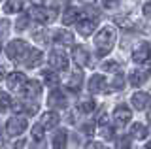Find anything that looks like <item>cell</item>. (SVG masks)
I'll list each match as a JSON object with an SVG mask.
<instances>
[{
	"label": "cell",
	"instance_id": "cell-17",
	"mask_svg": "<svg viewBox=\"0 0 151 149\" xmlns=\"http://www.w3.org/2000/svg\"><path fill=\"white\" fill-rule=\"evenodd\" d=\"M59 121H60V117H59V113L57 111H45L44 115H42V119H40V125H42V128H55L57 125H59Z\"/></svg>",
	"mask_w": 151,
	"mask_h": 149
},
{
	"label": "cell",
	"instance_id": "cell-45",
	"mask_svg": "<svg viewBox=\"0 0 151 149\" xmlns=\"http://www.w3.org/2000/svg\"><path fill=\"white\" fill-rule=\"evenodd\" d=\"M147 72L151 74V60H147Z\"/></svg>",
	"mask_w": 151,
	"mask_h": 149
},
{
	"label": "cell",
	"instance_id": "cell-12",
	"mask_svg": "<svg viewBox=\"0 0 151 149\" xmlns=\"http://www.w3.org/2000/svg\"><path fill=\"white\" fill-rule=\"evenodd\" d=\"M42 59H44V53H42L40 49H28V53L25 55V59H23V64L28 66V68H34L42 62Z\"/></svg>",
	"mask_w": 151,
	"mask_h": 149
},
{
	"label": "cell",
	"instance_id": "cell-41",
	"mask_svg": "<svg viewBox=\"0 0 151 149\" xmlns=\"http://www.w3.org/2000/svg\"><path fill=\"white\" fill-rule=\"evenodd\" d=\"M66 2H68V0H55V4H53V11L57 13V11H59V8H63Z\"/></svg>",
	"mask_w": 151,
	"mask_h": 149
},
{
	"label": "cell",
	"instance_id": "cell-1",
	"mask_svg": "<svg viewBox=\"0 0 151 149\" xmlns=\"http://www.w3.org/2000/svg\"><path fill=\"white\" fill-rule=\"evenodd\" d=\"M115 29L113 27H104L96 32L94 36V47H96V55L98 57H104L113 49V44H115Z\"/></svg>",
	"mask_w": 151,
	"mask_h": 149
},
{
	"label": "cell",
	"instance_id": "cell-9",
	"mask_svg": "<svg viewBox=\"0 0 151 149\" xmlns=\"http://www.w3.org/2000/svg\"><path fill=\"white\" fill-rule=\"evenodd\" d=\"M130 104L134 106V108L138 110V111H142V110H147L149 106H151V95L138 91V92H134V95H132Z\"/></svg>",
	"mask_w": 151,
	"mask_h": 149
},
{
	"label": "cell",
	"instance_id": "cell-24",
	"mask_svg": "<svg viewBox=\"0 0 151 149\" xmlns=\"http://www.w3.org/2000/svg\"><path fill=\"white\" fill-rule=\"evenodd\" d=\"M13 111H25L27 115H34L38 111V104H25V102H15L13 104Z\"/></svg>",
	"mask_w": 151,
	"mask_h": 149
},
{
	"label": "cell",
	"instance_id": "cell-42",
	"mask_svg": "<svg viewBox=\"0 0 151 149\" xmlns=\"http://www.w3.org/2000/svg\"><path fill=\"white\" fill-rule=\"evenodd\" d=\"M13 149H28V145H27V140H19L15 145H13Z\"/></svg>",
	"mask_w": 151,
	"mask_h": 149
},
{
	"label": "cell",
	"instance_id": "cell-3",
	"mask_svg": "<svg viewBox=\"0 0 151 149\" xmlns=\"http://www.w3.org/2000/svg\"><path fill=\"white\" fill-rule=\"evenodd\" d=\"M27 119L21 117V115H15V117H12L6 123V132L9 134V136H21L23 132L27 130Z\"/></svg>",
	"mask_w": 151,
	"mask_h": 149
},
{
	"label": "cell",
	"instance_id": "cell-2",
	"mask_svg": "<svg viewBox=\"0 0 151 149\" xmlns=\"http://www.w3.org/2000/svg\"><path fill=\"white\" fill-rule=\"evenodd\" d=\"M28 45H27V42H23V40H12L8 44V49H6V53H8V57L12 59V60H23L25 59V55L28 53Z\"/></svg>",
	"mask_w": 151,
	"mask_h": 149
},
{
	"label": "cell",
	"instance_id": "cell-30",
	"mask_svg": "<svg viewBox=\"0 0 151 149\" xmlns=\"http://www.w3.org/2000/svg\"><path fill=\"white\" fill-rule=\"evenodd\" d=\"M102 68L106 70V72H119V70H121V66H119L117 60H106V62L102 64Z\"/></svg>",
	"mask_w": 151,
	"mask_h": 149
},
{
	"label": "cell",
	"instance_id": "cell-31",
	"mask_svg": "<svg viewBox=\"0 0 151 149\" xmlns=\"http://www.w3.org/2000/svg\"><path fill=\"white\" fill-rule=\"evenodd\" d=\"M12 106V98L6 95V92H0V111H6Z\"/></svg>",
	"mask_w": 151,
	"mask_h": 149
},
{
	"label": "cell",
	"instance_id": "cell-28",
	"mask_svg": "<svg viewBox=\"0 0 151 149\" xmlns=\"http://www.w3.org/2000/svg\"><path fill=\"white\" fill-rule=\"evenodd\" d=\"M125 77L121 76V74H117L115 77L111 80V89H117V91H121V89H125Z\"/></svg>",
	"mask_w": 151,
	"mask_h": 149
},
{
	"label": "cell",
	"instance_id": "cell-22",
	"mask_svg": "<svg viewBox=\"0 0 151 149\" xmlns=\"http://www.w3.org/2000/svg\"><path fill=\"white\" fill-rule=\"evenodd\" d=\"M81 17V11L78 8H68L63 15V23L64 25H72V23H78V19Z\"/></svg>",
	"mask_w": 151,
	"mask_h": 149
},
{
	"label": "cell",
	"instance_id": "cell-16",
	"mask_svg": "<svg viewBox=\"0 0 151 149\" xmlns=\"http://www.w3.org/2000/svg\"><path fill=\"white\" fill-rule=\"evenodd\" d=\"M81 83H83V74H81V70L76 68L72 72V76H70V80L66 81V89L72 91V92H78L81 89Z\"/></svg>",
	"mask_w": 151,
	"mask_h": 149
},
{
	"label": "cell",
	"instance_id": "cell-38",
	"mask_svg": "<svg viewBox=\"0 0 151 149\" xmlns=\"http://www.w3.org/2000/svg\"><path fill=\"white\" fill-rule=\"evenodd\" d=\"M102 136H104V138H108V140H111V138H113V130L108 127V125L102 128Z\"/></svg>",
	"mask_w": 151,
	"mask_h": 149
},
{
	"label": "cell",
	"instance_id": "cell-43",
	"mask_svg": "<svg viewBox=\"0 0 151 149\" xmlns=\"http://www.w3.org/2000/svg\"><path fill=\"white\" fill-rule=\"evenodd\" d=\"M32 4H36V6H42V4H45V0H30Z\"/></svg>",
	"mask_w": 151,
	"mask_h": 149
},
{
	"label": "cell",
	"instance_id": "cell-46",
	"mask_svg": "<svg viewBox=\"0 0 151 149\" xmlns=\"http://www.w3.org/2000/svg\"><path fill=\"white\" fill-rule=\"evenodd\" d=\"M147 121H149V125H151V111L147 113Z\"/></svg>",
	"mask_w": 151,
	"mask_h": 149
},
{
	"label": "cell",
	"instance_id": "cell-47",
	"mask_svg": "<svg viewBox=\"0 0 151 149\" xmlns=\"http://www.w3.org/2000/svg\"><path fill=\"white\" fill-rule=\"evenodd\" d=\"M147 149H151V142H149V145H147Z\"/></svg>",
	"mask_w": 151,
	"mask_h": 149
},
{
	"label": "cell",
	"instance_id": "cell-20",
	"mask_svg": "<svg viewBox=\"0 0 151 149\" xmlns=\"http://www.w3.org/2000/svg\"><path fill=\"white\" fill-rule=\"evenodd\" d=\"M66 143H68V132L57 130L53 136V149H66Z\"/></svg>",
	"mask_w": 151,
	"mask_h": 149
},
{
	"label": "cell",
	"instance_id": "cell-44",
	"mask_svg": "<svg viewBox=\"0 0 151 149\" xmlns=\"http://www.w3.org/2000/svg\"><path fill=\"white\" fill-rule=\"evenodd\" d=\"M2 80H4V68L0 66V81H2Z\"/></svg>",
	"mask_w": 151,
	"mask_h": 149
},
{
	"label": "cell",
	"instance_id": "cell-25",
	"mask_svg": "<svg viewBox=\"0 0 151 149\" xmlns=\"http://www.w3.org/2000/svg\"><path fill=\"white\" fill-rule=\"evenodd\" d=\"M23 10V0H8L4 4V13H17Z\"/></svg>",
	"mask_w": 151,
	"mask_h": 149
},
{
	"label": "cell",
	"instance_id": "cell-32",
	"mask_svg": "<svg viewBox=\"0 0 151 149\" xmlns=\"http://www.w3.org/2000/svg\"><path fill=\"white\" fill-rule=\"evenodd\" d=\"M117 149H130V136H123L117 138Z\"/></svg>",
	"mask_w": 151,
	"mask_h": 149
},
{
	"label": "cell",
	"instance_id": "cell-5",
	"mask_svg": "<svg viewBox=\"0 0 151 149\" xmlns=\"http://www.w3.org/2000/svg\"><path fill=\"white\" fill-rule=\"evenodd\" d=\"M49 64L53 70H66L68 68V57L63 49H53L49 55Z\"/></svg>",
	"mask_w": 151,
	"mask_h": 149
},
{
	"label": "cell",
	"instance_id": "cell-15",
	"mask_svg": "<svg viewBox=\"0 0 151 149\" xmlns=\"http://www.w3.org/2000/svg\"><path fill=\"white\" fill-rule=\"evenodd\" d=\"M25 83H27V77H25V74H21V72H13V74L8 76V87L12 91H21Z\"/></svg>",
	"mask_w": 151,
	"mask_h": 149
},
{
	"label": "cell",
	"instance_id": "cell-35",
	"mask_svg": "<svg viewBox=\"0 0 151 149\" xmlns=\"http://www.w3.org/2000/svg\"><path fill=\"white\" fill-rule=\"evenodd\" d=\"M119 2L121 0H102V6L106 8V10H113V8L119 6Z\"/></svg>",
	"mask_w": 151,
	"mask_h": 149
},
{
	"label": "cell",
	"instance_id": "cell-39",
	"mask_svg": "<svg viewBox=\"0 0 151 149\" xmlns=\"http://www.w3.org/2000/svg\"><path fill=\"white\" fill-rule=\"evenodd\" d=\"M85 149H106V147H104L100 142H91V143L85 145Z\"/></svg>",
	"mask_w": 151,
	"mask_h": 149
},
{
	"label": "cell",
	"instance_id": "cell-21",
	"mask_svg": "<svg viewBox=\"0 0 151 149\" xmlns=\"http://www.w3.org/2000/svg\"><path fill=\"white\" fill-rule=\"evenodd\" d=\"M145 72H142V70H132V72L129 74V83L132 87H140L145 83Z\"/></svg>",
	"mask_w": 151,
	"mask_h": 149
},
{
	"label": "cell",
	"instance_id": "cell-11",
	"mask_svg": "<svg viewBox=\"0 0 151 149\" xmlns=\"http://www.w3.org/2000/svg\"><path fill=\"white\" fill-rule=\"evenodd\" d=\"M76 27H78V32L81 36H91L94 32V29H96V19H89V17H85V19L76 23Z\"/></svg>",
	"mask_w": 151,
	"mask_h": 149
},
{
	"label": "cell",
	"instance_id": "cell-33",
	"mask_svg": "<svg viewBox=\"0 0 151 149\" xmlns=\"http://www.w3.org/2000/svg\"><path fill=\"white\" fill-rule=\"evenodd\" d=\"M27 25H28V15H21V17H19V19H17V30H25L27 29Z\"/></svg>",
	"mask_w": 151,
	"mask_h": 149
},
{
	"label": "cell",
	"instance_id": "cell-7",
	"mask_svg": "<svg viewBox=\"0 0 151 149\" xmlns=\"http://www.w3.org/2000/svg\"><path fill=\"white\" fill-rule=\"evenodd\" d=\"M130 119H132V110H129V106L119 104L115 110H113V121H115V125L123 127V125L130 123Z\"/></svg>",
	"mask_w": 151,
	"mask_h": 149
},
{
	"label": "cell",
	"instance_id": "cell-23",
	"mask_svg": "<svg viewBox=\"0 0 151 149\" xmlns=\"http://www.w3.org/2000/svg\"><path fill=\"white\" fill-rule=\"evenodd\" d=\"M115 25H119L121 29H125V30H134V29H138L136 21H134V19H130V17H127V15H119V17H115Z\"/></svg>",
	"mask_w": 151,
	"mask_h": 149
},
{
	"label": "cell",
	"instance_id": "cell-18",
	"mask_svg": "<svg viewBox=\"0 0 151 149\" xmlns=\"http://www.w3.org/2000/svg\"><path fill=\"white\" fill-rule=\"evenodd\" d=\"M147 134H149V130L145 125H142V123H132L130 125V138H134V140H145L147 138Z\"/></svg>",
	"mask_w": 151,
	"mask_h": 149
},
{
	"label": "cell",
	"instance_id": "cell-34",
	"mask_svg": "<svg viewBox=\"0 0 151 149\" xmlns=\"http://www.w3.org/2000/svg\"><path fill=\"white\" fill-rule=\"evenodd\" d=\"M45 34H47L45 30H36V32H34V40L40 42V44H47V36H45Z\"/></svg>",
	"mask_w": 151,
	"mask_h": 149
},
{
	"label": "cell",
	"instance_id": "cell-4",
	"mask_svg": "<svg viewBox=\"0 0 151 149\" xmlns=\"http://www.w3.org/2000/svg\"><path fill=\"white\" fill-rule=\"evenodd\" d=\"M28 17H32L34 21L45 25V23L53 21L55 11L53 10H47V8H44V6H34V8H30V11H28Z\"/></svg>",
	"mask_w": 151,
	"mask_h": 149
},
{
	"label": "cell",
	"instance_id": "cell-37",
	"mask_svg": "<svg viewBox=\"0 0 151 149\" xmlns=\"http://www.w3.org/2000/svg\"><path fill=\"white\" fill-rule=\"evenodd\" d=\"M8 27H9V23L6 19H0V36H4L8 32Z\"/></svg>",
	"mask_w": 151,
	"mask_h": 149
},
{
	"label": "cell",
	"instance_id": "cell-10",
	"mask_svg": "<svg viewBox=\"0 0 151 149\" xmlns=\"http://www.w3.org/2000/svg\"><path fill=\"white\" fill-rule=\"evenodd\" d=\"M66 104H68L66 96L60 91H51V95L47 96V106L51 110H63V108H66Z\"/></svg>",
	"mask_w": 151,
	"mask_h": 149
},
{
	"label": "cell",
	"instance_id": "cell-26",
	"mask_svg": "<svg viewBox=\"0 0 151 149\" xmlns=\"http://www.w3.org/2000/svg\"><path fill=\"white\" fill-rule=\"evenodd\" d=\"M42 77H44V83L49 85V87L59 85V76H57L53 70H45V72H42Z\"/></svg>",
	"mask_w": 151,
	"mask_h": 149
},
{
	"label": "cell",
	"instance_id": "cell-19",
	"mask_svg": "<svg viewBox=\"0 0 151 149\" xmlns=\"http://www.w3.org/2000/svg\"><path fill=\"white\" fill-rule=\"evenodd\" d=\"M53 40L60 45H72L74 44V34H70L68 30H57L53 34Z\"/></svg>",
	"mask_w": 151,
	"mask_h": 149
},
{
	"label": "cell",
	"instance_id": "cell-48",
	"mask_svg": "<svg viewBox=\"0 0 151 149\" xmlns=\"http://www.w3.org/2000/svg\"><path fill=\"white\" fill-rule=\"evenodd\" d=\"M0 51H2V44H0Z\"/></svg>",
	"mask_w": 151,
	"mask_h": 149
},
{
	"label": "cell",
	"instance_id": "cell-14",
	"mask_svg": "<svg viewBox=\"0 0 151 149\" xmlns=\"http://www.w3.org/2000/svg\"><path fill=\"white\" fill-rule=\"evenodd\" d=\"M72 57L76 60V64L78 66H89V51L83 47V45H76L74 51H72Z\"/></svg>",
	"mask_w": 151,
	"mask_h": 149
},
{
	"label": "cell",
	"instance_id": "cell-6",
	"mask_svg": "<svg viewBox=\"0 0 151 149\" xmlns=\"http://www.w3.org/2000/svg\"><path fill=\"white\" fill-rule=\"evenodd\" d=\"M149 57H151V47H149V44H145V42L138 44L134 47V51H132V60H134V62H138V64L147 62Z\"/></svg>",
	"mask_w": 151,
	"mask_h": 149
},
{
	"label": "cell",
	"instance_id": "cell-27",
	"mask_svg": "<svg viewBox=\"0 0 151 149\" xmlns=\"http://www.w3.org/2000/svg\"><path fill=\"white\" fill-rule=\"evenodd\" d=\"M78 108H79V111H81V113H93L94 108H96V104H94L93 98H85V100L79 102Z\"/></svg>",
	"mask_w": 151,
	"mask_h": 149
},
{
	"label": "cell",
	"instance_id": "cell-13",
	"mask_svg": "<svg viewBox=\"0 0 151 149\" xmlns=\"http://www.w3.org/2000/svg\"><path fill=\"white\" fill-rule=\"evenodd\" d=\"M23 95L27 96V98H32V96H38L42 92V83L38 80H27V83L23 85Z\"/></svg>",
	"mask_w": 151,
	"mask_h": 149
},
{
	"label": "cell",
	"instance_id": "cell-29",
	"mask_svg": "<svg viewBox=\"0 0 151 149\" xmlns=\"http://www.w3.org/2000/svg\"><path fill=\"white\" fill-rule=\"evenodd\" d=\"M32 140H34V142H42V140H44V128H42L40 123L32 127Z\"/></svg>",
	"mask_w": 151,
	"mask_h": 149
},
{
	"label": "cell",
	"instance_id": "cell-8",
	"mask_svg": "<svg viewBox=\"0 0 151 149\" xmlns=\"http://www.w3.org/2000/svg\"><path fill=\"white\" fill-rule=\"evenodd\" d=\"M106 87H108V80L102 76V74L91 76V80H89V91H91L93 95H100V92L106 91Z\"/></svg>",
	"mask_w": 151,
	"mask_h": 149
},
{
	"label": "cell",
	"instance_id": "cell-36",
	"mask_svg": "<svg viewBox=\"0 0 151 149\" xmlns=\"http://www.w3.org/2000/svg\"><path fill=\"white\" fill-rule=\"evenodd\" d=\"M83 132L87 134V136H93L94 134V123H85L83 125Z\"/></svg>",
	"mask_w": 151,
	"mask_h": 149
},
{
	"label": "cell",
	"instance_id": "cell-40",
	"mask_svg": "<svg viewBox=\"0 0 151 149\" xmlns=\"http://www.w3.org/2000/svg\"><path fill=\"white\" fill-rule=\"evenodd\" d=\"M144 15H145V17H149V19H151V0H149V2H145V4H144Z\"/></svg>",
	"mask_w": 151,
	"mask_h": 149
}]
</instances>
